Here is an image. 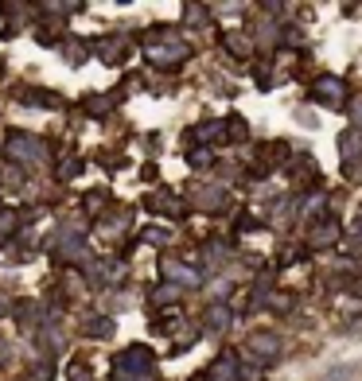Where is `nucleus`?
<instances>
[{
    "mask_svg": "<svg viewBox=\"0 0 362 381\" xmlns=\"http://www.w3.org/2000/svg\"><path fill=\"white\" fill-rule=\"evenodd\" d=\"M152 374H156V358L148 346H129L113 362V377L117 381H152Z\"/></svg>",
    "mask_w": 362,
    "mask_h": 381,
    "instance_id": "1",
    "label": "nucleus"
},
{
    "mask_svg": "<svg viewBox=\"0 0 362 381\" xmlns=\"http://www.w3.org/2000/svg\"><path fill=\"white\" fill-rule=\"evenodd\" d=\"M160 36H164V43H156V39H148V36H144V51H148V59H152L156 66H179V63H187L191 47H187L183 39H176L168 28H160Z\"/></svg>",
    "mask_w": 362,
    "mask_h": 381,
    "instance_id": "2",
    "label": "nucleus"
},
{
    "mask_svg": "<svg viewBox=\"0 0 362 381\" xmlns=\"http://www.w3.org/2000/svg\"><path fill=\"white\" fill-rule=\"evenodd\" d=\"M8 156H16V160H23V163H43L47 148H43V140L28 136V132H12V140H8Z\"/></svg>",
    "mask_w": 362,
    "mask_h": 381,
    "instance_id": "3",
    "label": "nucleus"
},
{
    "mask_svg": "<svg viewBox=\"0 0 362 381\" xmlns=\"http://www.w3.org/2000/svg\"><path fill=\"white\" fill-rule=\"evenodd\" d=\"M312 94H316V102H324V105H331V109H339L343 97H347V86H343L339 78H319Z\"/></svg>",
    "mask_w": 362,
    "mask_h": 381,
    "instance_id": "4",
    "label": "nucleus"
},
{
    "mask_svg": "<svg viewBox=\"0 0 362 381\" xmlns=\"http://www.w3.org/2000/svg\"><path fill=\"white\" fill-rule=\"evenodd\" d=\"M207 381H242V366H238L234 354H218L207 370Z\"/></svg>",
    "mask_w": 362,
    "mask_h": 381,
    "instance_id": "5",
    "label": "nucleus"
},
{
    "mask_svg": "<svg viewBox=\"0 0 362 381\" xmlns=\"http://www.w3.org/2000/svg\"><path fill=\"white\" fill-rule=\"evenodd\" d=\"M203 319H207L211 331H230V323H234V311H230V304H207V311H203Z\"/></svg>",
    "mask_w": 362,
    "mask_h": 381,
    "instance_id": "6",
    "label": "nucleus"
},
{
    "mask_svg": "<svg viewBox=\"0 0 362 381\" xmlns=\"http://www.w3.org/2000/svg\"><path fill=\"white\" fill-rule=\"evenodd\" d=\"M164 277H171L176 284H183V288H195L203 280L199 272H195L191 264H183V261H168V264H164Z\"/></svg>",
    "mask_w": 362,
    "mask_h": 381,
    "instance_id": "7",
    "label": "nucleus"
},
{
    "mask_svg": "<svg viewBox=\"0 0 362 381\" xmlns=\"http://www.w3.org/2000/svg\"><path fill=\"white\" fill-rule=\"evenodd\" d=\"M250 350H257L261 358H277V354H281V338H277V335H253Z\"/></svg>",
    "mask_w": 362,
    "mask_h": 381,
    "instance_id": "8",
    "label": "nucleus"
},
{
    "mask_svg": "<svg viewBox=\"0 0 362 381\" xmlns=\"http://www.w3.org/2000/svg\"><path fill=\"white\" fill-rule=\"evenodd\" d=\"M339 144H343V168L351 171V156L358 160V136H355V132H343V136H339Z\"/></svg>",
    "mask_w": 362,
    "mask_h": 381,
    "instance_id": "9",
    "label": "nucleus"
},
{
    "mask_svg": "<svg viewBox=\"0 0 362 381\" xmlns=\"http://www.w3.org/2000/svg\"><path fill=\"white\" fill-rule=\"evenodd\" d=\"M86 335L90 338H110L113 335V319H86Z\"/></svg>",
    "mask_w": 362,
    "mask_h": 381,
    "instance_id": "10",
    "label": "nucleus"
},
{
    "mask_svg": "<svg viewBox=\"0 0 362 381\" xmlns=\"http://www.w3.org/2000/svg\"><path fill=\"white\" fill-rule=\"evenodd\" d=\"M335 234H339V226H335V222H327V226H319V230H316V245H324V242H335Z\"/></svg>",
    "mask_w": 362,
    "mask_h": 381,
    "instance_id": "11",
    "label": "nucleus"
},
{
    "mask_svg": "<svg viewBox=\"0 0 362 381\" xmlns=\"http://www.w3.org/2000/svg\"><path fill=\"white\" fill-rule=\"evenodd\" d=\"M12 226H16V218L8 210H0V242H4L8 234H12Z\"/></svg>",
    "mask_w": 362,
    "mask_h": 381,
    "instance_id": "12",
    "label": "nucleus"
},
{
    "mask_svg": "<svg viewBox=\"0 0 362 381\" xmlns=\"http://www.w3.org/2000/svg\"><path fill=\"white\" fill-rule=\"evenodd\" d=\"M70 381H94V374H90L86 366H74V370H70Z\"/></svg>",
    "mask_w": 362,
    "mask_h": 381,
    "instance_id": "13",
    "label": "nucleus"
},
{
    "mask_svg": "<svg viewBox=\"0 0 362 381\" xmlns=\"http://www.w3.org/2000/svg\"><path fill=\"white\" fill-rule=\"evenodd\" d=\"M144 242L160 245V242H164V230H156V226H152V230H144Z\"/></svg>",
    "mask_w": 362,
    "mask_h": 381,
    "instance_id": "14",
    "label": "nucleus"
},
{
    "mask_svg": "<svg viewBox=\"0 0 362 381\" xmlns=\"http://www.w3.org/2000/svg\"><path fill=\"white\" fill-rule=\"evenodd\" d=\"M78 171H82L78 160H74V163H63V176H78Z\"/></svg>",
    "mask_w": 362,
    "mask_h": 381,
    "instance_id": "15",
    "label": "nucleus"
},
{
    "mask_svg": "<svg viewBox=\"0 0 362 381\" xmlns=\"http://www.w3.org/2000/svg\"><path fill=\"white\" fill-rule=\"evenodd\" d=\"M358 129H362V105H358Z\"/></svg>",
    "mask_w": 362,
    "mask_h": 381,
    "instance_id": "16",
    "label": "nucleus"
}]
</instances>
